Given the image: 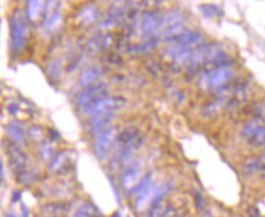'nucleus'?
I'll list each match as a JSON object with an SVG mask.
<instances>
[{"label": "nucleus", "instance_id": "12", "mask_svg": "<svg viewBox=\"0 0 265 217\" xmlns=\"http://www.w3.org/2000/svg\"><path fill=\"white\" fill-rule=\"evenodd\" d=\"M43 3L42 2H28L27 5V15L31 20H36L41 14Z\"/></svg>", "mask_w": 265, "mask_h": 217}, {"label": "nucleus", "instance_id": "3", "mask_svg": "<svg viewBox=\"0 0 265 217\" xmlns=\"http://www.w3.org/2000/svg\"><path fill=\"white\" fill-rule=\"evenodd\" d=\"M125 104V100L120 97H114V98H105V99L98 101L97 104L91 106L89 109H87L86 111H83L84 114L92 115V116L97 117L101 116V115H111L114 114L115 110Z\"/></svg>", "mask_w": 265, "mask_h": 217}, {"label": "nucleus", "instance_id": "17", "mask_svg": "<svg viewBox=\"0 0 265 217\" xmlns=\"http://www.w3.org/2000/svg\"><path fill=\"white\" fill-rule=\"evenodd\" d=\"M9 133H10V136L14 138V139L19 140V142H21V140L24 139V132H22L21 129H20L19 127L15 125V123L9 127Z\"/></svg>", "mask_w": 265, "mask_h": 217}, {"label": "nucleus", "instance_id": "1", "mask_svg": "<svg viewBox=\"0 0 265 217\" xmlns=\"http://www.w3.org/2000/svg\"><path fill=\"white\" fill-rule=\"evenodd\" d=\"M106 94V84L104 83H98L93 84V86L87 87L86 89H83L80 93V95L77 97V105L80 106L83 111H86L87 109H89L91 106L97 104L98 101L105 99Z\"/></svg>", "mask_w": 265, "mask_h": 217}, {"label": "nucleus", "instance_id": "11", "mask_svg": "<svg viewBox=\"0 0 265 217\" xmlns=\"http://www.w3.org/2000/svg\"><path fill=\"white\" fill-rule=\"evenodd\" d=\"M142 27H143V30H145V32H147V33L154 32V31H156L157 28L159 27V24H158V20H157L156 16L152 15V14L147 15L145 20H143Z\"/></svg>", "mask_w": 265, "mask_h": 217}, {"label": "nucleus", "instance_id": "14", "mask_svg": "<svg viewBox=\"0 0 265 217\" xmlns=\"http://www.w3.org/2000/svg\"><path fill=\"white\" fill-rule=\"evenodd\" d=\"M65 161H66V153H65V151L56 154V156L53 159L52 163H50V170L58 171L59 168H60V166L64 165Z\"/></svg>", "mask_w": 265, "mask_h": 217}, {"label": "nucleus", "instance_id": "16", "mask_svg": "<svg viewBox=\"0 0 265 217\" xmlns=\"http://www.w3.org/2000/svg\"><path fill=\"white\" fill-rule=\"evenodd\" d=\"M59 21H60V14L59 13H53L52 15L48 16L46 24H44V26H46L48 30H52V28H54L56 25L59 24Z\"/></svg>", "mask_w": 265, "mask_h": 217}, {"label": "nucleus", "instance_id": "18", "mask_svg": "<svg viewBox=\"0 0 265 217\" xmlns=\"http://www.w3.org/2000/svg\"><path fill=\"white\" fill-rule=\"evenodd\" d=\"M93 217H98V216H93Z\"/></svg>", "mask_w": 265, "mask_h": 217}, {"label": "nucleus", "instance_id": "7", "mask_svg": "<svg viewBox=\"0 0 265 217\" xmlns=\"http://www.w3.org/2000/svg\"><path fill=\"white\" fill-rule=\"evenodd\" d=\"M232 77V71L230 69L225 67H218L214 69L207 75V86L209 88H219V87L224 86L227 83V81Z\"/></svg>", "mask_w": 265, "mask_h": 217}, {"label": "nucleus", "instance_id": "6", "mask_svg": "<svg viewBox=\"0 0 265 217\" xmlns=\"http://www.w3.org/2000/svg\"><path fill=\"white\" fill-rule=\"evenodd\" d=\"M115 129L114 128H106L99 133L97 139L94 142V153L98 156V159L104 160L108 155L109 148L111 145L112 140H114Z\"/></svg>", "mask_w": 265, "mask_h": 217}, {"label": "nucleus", "instance_id": "13", "mask_svg": "<svg viewBox=\"0 0 265 217\" xmlns=\"http://www.w3.org/2000/svg\"><path fill=\"white\" fill-rule=\"evenodd\" d=\"M95 212V206H93L91 202H86L82 206L76 211L75 216L73 217H93Z\"/></svg>", "mask_w": 265, "mask_h": 217}, {"label": "nucleus", "instance_id": "2", "mask_svg": "<svg viewBox=\"0 0 265 217\" xmlns=\"http://www.w3.org/2000/svg\"><path fill=\"white\" fill-rule=\"evenodd\" d=\"M28 33L27 24L25 22L24 15L21 11L18 10L14 15L13 21H11V42L15 50H20L25 47L26 43V37Z\"/></svg>", "mask_w": 265, "mask_h": 217}, {"label": "nucleus", "instance_id": "5", "mask_svg": "<svg viewBox=\"0 0 265 217\" xmlns=\"http://www.w3.org/2000/svg\"><path fill=\"white\" fill-rule=\"evenodd\" d=\"M242 136L253 145H265V126L256 121L247 123L242 131Z\"/></svg>", "mask_w": 265, "mask_h": 217}, {"label": "nucleus", "instance_id": "9", "mask_svg": "<svg viewBox=\"0 0 265 217\" xmlns=\"http://www.w3.org/2000/svg\"><path fill=\"white\" fill-rule=\"evenodd\" d=\"M141 174V165L140 163H132L128 168H126L122 173V184L128 187L132 183H136L138 177Z\"/></svg>", "mask_w": 265, "mask_h": 217}, {"label": "nucleus", "instance_id": "8", "mask_svg": "<svg viewBox=\"0 0 265 217\" xmlns=\"http://www.w3.org/2000/svg\"><path fill=\"white\" fill-rule=\"evenodd\" d=\"M202 41H203V36L197 32H182L181 35H177L173 37V38H169V42L181 47L196 46V44L201 43Z\"/></svg>", "mask_w": 265, "mask_h": 217}, {"label": "nucleus", "instance_id": "4", "mask_svg": "<svg viewBox=\"0 0 265 217\" xmlns=\"http://www.w3.org/2000/svg\"><path fill=\"white\" fill-rule=\"evenodd\" d=\"M153 190L154 184L152 182V174H147L145 178L134 188V190L129 191V194H137L138 195L136 200V206L138 210H141V208L145 206L147 201L151 199Z\"/></svg>", "mask_w": 265, "mask_h": 217}, {"label": "nucleus", "instance_id": "15", "mask_svg": "<svg viewBox=\"0 0 265 217\" xmlns=\"http://www.w3.org/2000/svg\"><path fill=\"white\" fill-rule=\"evenodd\" d=\"M201 10L204 13L205 16L208 18H214V16H221L222 13L220 11L218 7H214V5H205V7H202Z\"/></svg>", "mask_w": 265, "mask_h": 217}, {"label": "nucleus", "instance_id": "10", "mask_svg": "<svg viewBox=\"0 0 265 217\" xmlns=\"http://www.w3.org/2000/svg\"><path fill=\"white\" fill-rule=\"evenodd\" d=\"M100 75L101 72L98 67H89V69H87L86 71L82 73V76H81L80 86L86 87V88L92 86V83H94V82L100 77Z\"/></svg>", "mask_w": 265, "mask_h": 217}]
</instances>
